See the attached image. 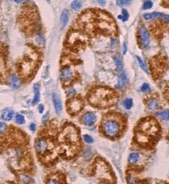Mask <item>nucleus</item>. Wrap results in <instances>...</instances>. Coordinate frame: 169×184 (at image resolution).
Instances as JSON below:
<instances>
[{
  "mask_svg": "<svg viewBox=\"0 0 169 184\" xmlns=\"http://www.w3.org/2000/svg\"><path fill=\"white\" fill-rule=\"evenodd\" d=\"M124 124L122 116L111 113L106 116L103 119L101 130L103 134L108 138L116 139L122 134Z\"/></svg>",
  "mask_w": 169,
  "mask_h": 184,
  "instance_id": "nucleus-2",
  "label": "nucleus"
},
{
  "mask_svg": "<svg viewBox=\"0 0 169 184\" xmlns=\"http://www.w3.org/2000/svg\"><path fill=\"white\" fill-rule=\"evenodd\" d=\"M141 91H142L143 92H148L150 91V88H149V85L148 84H146V83H144V84H143V85L141 86Z\"/></svg>",
  "mask_w": 169,
  "mask_h": 184,
  "instance_id": "nucleus-31",
  "label": "nucleus"
},
{
  "mask_svg": "<svg viewBox=\"0 0 169 184\" xmlns=\"http://www.w3.org/2000/svg\"><path fill=\"white\" fill-rule=\"evenodd\" d=\"M97 119V117L95 113H92V112H87L82 116L81 121L85 125L92 126L96 123Z\"/></svg>",
  "mask_w": 169,
  "mask_h": 184,
  "instance_id": "nucleus-9",
  "label": "nucleus"
},
{
  "mask_svg": "<svg viewBox=\"0 0 169 184\" xmlns=\"http://www.w3.org/2000/svg\"><path fill=\"white\" fill-rule=\"evenodd\" d=\"M153 3L152 1H146L144 3V9H149L152 7Z\"/></svg>",
  "mask_w": 169,
  "mask_h": 184,
  "instance_id": "nucleus-30",
  "label": "nucleus"
},
{
  "mask_svg": "<svg viewBox=\"0 0 169 184\" xmlns=\"http://www.w3.org/2000/svg\"><path fill=\"white\" fill-rule=\"evenodd\" d=\"M139 158H140V155L138 154V153H131V154L129 156V157H128V162L131 164H135V163L138 162Z\"/></svg>",
  "mask_w": 169,
  "mask_h": 184,
  "instance_id": "nucleus-20",
  "label": "nucleus"
},
{
  "mask_svg": "<svg viewBox=\"0 0 169 184\" xmlns=\"http://www.w3.org/2000/svg\"><path fill=\"white\" fill-rule=\"evenodd\" d=\"M14 117V112L10 109H6L2 112L1 118L4 121H10Z\"/></svg>",
  "mask_w": 169,
  "mask_h": 184,
  "instance_id": "nucleus-13",
  "label": "nucleus"
},
{
  "mask_svg": "<svg viewBox=\"0 0 169 184\" xmlns=\"http://www.w3.org/2000/svg\"><path fill=\"white\" fill-rule=\"evenodd\" d=\"M46 184H63L62 182H61V180L60 179L58 178H54V177H53V178H50L48 179L47 180V182H46Z\"/></svg>",
  "mask_w": 169,
  "mask_h": 184,
  "instance_id": "nucleus-27",
  "label": "nucleus"
},
{
  "mask_svg": "<svg viewBox=\"0 0 169 184\" xmlns=\"http://www.w3.org/2000/svg\"><path fill=\"white\" fill-rule=\"evenodd\" d=\"M139 39L141 46L143 48L148 47L149 45V32L144 27H141L139 30Z\"/></svg>",
  "mask_w": 169,
  "mask_h": 184,
  "instance_id": "nucleus-10",
  "label": "nucleus"
},
{
  "mask_svg": "<svg viewBox=\"0 0 169 184\" xmlns=\"http://www.w3.org/2000/svg\"><path fill=\"white\" fill-rule=\"evenodd\" d=\"M157 117L163 121H169V112L168 110H161L157 113Z\"/></svg>",
  "mask_w": 169,
  "mask_h": 184,
  "instance_id": "nucleus-18",
  "label": "nucleus"
},
{
  "mask_svg": "<svg viewBox=\"0 0 169 184\" xmlns=\"http://www.w3.org/2000/svg\"><path fill=\"white\" fill-rule=\"evenodd\" d=\"M159 131V124L155 119L145 118L138 124V132L136 136L138 141L140 143H149L151 137L156 135Z\"/></svg>",
  "mask_w": 169,
  "mask_h": 184,
  "instance_id": "nucleus-3",
  "label": "nucleus"
},
{
  "mask_svg": "<svg viewBox=\"0 0 169 184\" xmlns=\"http://www.w3.org/2000/svg\"><path fill=\"white\" fill-rule=\"evenodd\" d=\"M9 84H10L11 87L14 89L17 88L20 86V80H19L18 78H17V76H15V75H12V76L9 77Z\"/></svg>",
  "mask_w": 169,
  "mask_h": 184,
  "instance_id": "nucleus-15",
  "label": "nucleus"
},
{
  "mask_svg": "<svg viewBox=\"0 0 169 184\" xmlns=\"http://www.w3.org/2000/svg\"><path fill=\"white\" fill-rule=\"evenodd\" d=\"M130 1H117L116 2H117V4L119 5H125V4H127V3L128 2H129Z\"/></svg>",
  "mask_w": 169,
  "mask_h": 184,
  "instance_id": "nucleus-34",
  "label": "nucleus"
},
{
  "mask_svg": "<svg viewBox=\"0 0 169 184\" xmlns=\"http://www.w3.org/2000/svg\"><path fill=\"white\" fill-rule=\"evenodd\" d=\"M114 60H115V63H116V65L117 68L119 69V70L120 69H122V60H121L119 56L116 55L115 57H114Z\"/></svg>",
  "mask_w": 169,
  "mask_h": 184,
  "instance_id": "nucleus-28",
  "label": "nucleus"
},
{
  "mask_svg": "<svg viewBox=\"0 0 169 184\" xmlns=\"http://www.w3.org/2000/svg\"><path fill=\"white\" fill-rule=\"evenodd\" d=\"M36 124H33V123H32V124L30 125V130L33 131V132H34V131L36 130Z\"/></svg>",
  "mask_w": 169,
  "mask_h": 184,
  "instance_id": "nucleus-35",
  "label": "nucleus"
},
{
  "mask_svg": "<svg viewBox=\"0 0 169 184\" xmlns=\"http://www.w3.org/2000/svg\"><path fill=\"white\" fill-rule=\"evenodd\" d=\"M88 100L90 103L94 106L106 108L116 102V93L107 88H96L90 92Z\"/></svg>",
  "mask_w": 169,
  "mask_h": 184,
  "instance_id": "nucleus-1",
  "label": "nucleus"
},
{
  "mask_svg": "<svg viewBox=\"0 0 169 184\" xmlns=\"http://www.w3.org/2000/svg\"><path fill=\"white\" fill-rule=\"evenodd\" d=\"M39 113H42L43 110H44V106H43V105H40L39 106Z\"/></svg>",
  "mask_w": 169,
  "mask_h": 184,
  "instance_id": "nucleus-36",
  "label": "nucleus"
},
{
  "mask_svg": "<svg viewBox=\"0 0 169 184\" xmlns=\"http://www.w3.org/2000/svg\"><path fill=\"white\" fill-rule=\"evenodd\" d=\"M69 20V12L67 10H64L61 16V29H64L67 26Z\"/></svg>",
  "mask_w": 169,
  "mask_h": 184,
  "instance_id": "nucleus-14",
  "label": "nucleus"
},
{
  "mask_svg": "<svg viewBox=\"0 0 169 184\" xmlns=\"http://www.w3.org/2000/svg\"><path fill=\"white\" fill-rule=\"evenodd\" d=\"M128 17H129V15H128V12H127L125 9H123L122 10V15H119V19H120V20H122V21H126L128 19Z\"/></svg>",
  "mask_w": 169,
  "mask_h": 184,
  "instance_id": "nucleus-26",
  "label": "nucleus"
},
{
  "mask_svg": "<svg viewBox=\"0 0 169 184\" xmlns=\"http://www.w3.org/2000/svg\"><path fill=\"white\" fill-rule=\"evenodd\" d=\"M146 106L149 111H156L159 108V102L155 97H149L146 101Z\"/></svg>",
  "mask_w": 169,
  "mask_h": 184,
  "instance_id": "nucleus-11",
  "label": "nucleus"
},
{
  "mask_svg": "<svg viewBox=\"0 0 169 184\" xmlns=\"http://www.w3.org/2000/svg\"><path fill=\"white\" fill-rule=\"evenodd\" d=\"M123 49H124L123 53H124V54H125V53H126V52H127V46H126V44H125V43H124Z\"/></svg>",
  "mask_w": 169,
  "mask_h": 184,
  "instance_id": "nucleus-37",
  "label": "nucleus"
},
{
  "mask_svg": "<svg viewBox=\"0 0 169 184\" xmlns=\"http://www.w3.org/2000/svg\"><path fill=\"white\" fill-rule=\"evenodd\" d=\"M127 184H141L140 179L133 174H128L126 178Z\"/></svg>",
  "mask_w": 169,
  "mask_h": 184,
  "instance_id": "nucleus-16",
  "label": "nucleus"
},
{
  "mask_svg": "<svg viewBox=\"0 0 169 184\" xmlns=\"http://www.w3.org/2000/svg\"><path fill=\"white\" fill-rule=\"evenodd\" d=\"M83 107V101L81 98L74 97L67 102V111L70 114L75 115L79 113Z\"/></svg>",
  "mask_w": 169,
  "mask_h": 184,
  "instance_id": "nucleus-7",
  "label": "nucleus"
},
{
  "mask_svg": "<svg viewBox=\"0 0 169 184\" xmlns=\"http://www.w3.org/2000/svg\"><path fill=\"white\" fill-rule=\"evenodd\" d=\"M35 149L37 154L42 157H46L51 152V143L47 138L39 137L35 142Z\"/></svg>",
  "mask_w": 169,
  "mask_h": 184,
  "instance_id": "nucleus-6",
  "label": "nucleus"
},
{
  "mask_svg": "<svg viewBox=\"0 0 169 184\" xmlns=\"http://www.w3.org/2000/svg\"><path fill=\"white\" fill-rule=\"evenodd\" d=\"M159 18L163 19L165 21L169 22V15H168V14H165L161 13L160 14V17H159Z\"/></svg>",
  "mask_w": 169,
  "mask_h": 184,
  "instance_id": "nucleus-33",
  "label": "nucleus"
},
{
  "mask_svg": "<svg viewBox=\"0 0 169 184\" xmlns=\"http://www.w3.org/2000/svg\"><path fill=\"white\" fill-rule=\"evenodd\" d=\"M15 121L18 124H23L25 123V118L23 115L17 114L15 116Z\"/></svg>",
  "mask_w": 169,
  "mask_h": 184,
  "instance_id": "nucleus-23",
  "label": "nucleus"
},
{
  "mask_svg": "<svg viewBox=\"0 0 169 184\" xmlns=\"http://www.w3.org/2000/svg\"><path fill=\"white\" fill-rule=\"evenodd\" d=\"M40 99V92H39V85H34V97L33 100V104H36L39 103Z\"/></svg>",
  "mask_w": 169,
  "mask_h": 184,
  "instance_id": "nucleus-17",
  "label": "nucleus"
},
{
  "mask_svg": "<svg viewBox=\"0 0 169 184\" xmlns=\"http://www.w3.org/2000/svg\"><path fill=\"white\" fill-rule=\"evenodd\" d=\"M127 82V77L125 76V73H122V75L119 76L118 79V84L116 85V87H118L119 88H121L123 86H125V85Z\"/></svg>",
  "mask_w": 169,
  "mask_h": 184,
  "instance_id": "nucleus-19",
  "label": "nucleus"
},
{
  "mask_svg": "<svg viewBox=\"0 0 169 184\" xmlns=\"http://www.w3.org/2000/svg\"><path fill=\"white\" fill-rule=\"evenodd\" d=\"M62 146L65 147L71 146L75 149L79 143V137L76 129L72 125H67L63 129L60 134Z\"/></svg>",
  "mask_w": 169,
  "mask_h": 184,
  "instance_id": "nucleus-5",
  "label": "nucleus"
},
{
  "mask_svg": "<svg viewBox=\"0 0 169 184\" xmlns=\"http://www.w3.org/2000/svg\"><path fill=\"white\" fill-rule=\"evenodd\" d=\"M136 57H137V60H138V63H139V65H140V67H141V68L144 70L145 73H148L147 68H146V64H145L144 60H143L142 59H141V57H140L139 56H136Z\"/></svg>",
  "mask_w": 169,
  "mask_h": 184,
  "instance_id": "nucleus-24",
  "label": "nucleus"
},
{
  "mask_svg": "<svg viewBox=\"0 0 169 184\" xmlns=\"http://www.w3.org/2000/svg\"><path fill=\"white\" fill-rule=\"evenodd\" d=\"M123 106L126 110H131L133 106V100L131 98H127L123 102Z\"/></svg>",
  "mask_w": 169,
  "mask_h": 184,
  "instance_id": "nucleus-22",
  "label": "nucleus"
},
{
  "mask_svg": "<svg viewBox=\"0 0 169 184\" xmlns=\"http://www.w3.org/2000/svg\"><path fill=\"white\" fill-rule=\"evenodd\" d=\"M101 184H113V183H110V182H109V181H103Z\"/></svg>",
  "mask_w": 169,
  "mask_h": 184,
  "instance_id": "nucleus-38",
  "label": "nucleus"
},
{
  "mask_svg": "<svg viewBox=\"0 0 169 184\" xmlns=\"http://www.w3.org/2000/svg\"><path fill=\"white\" fill-rule=\"evenodd\" d=\"M75 76V72L70 67H64L61 70L60 79L64 84H69L72 81Z\"/></svg>",
  "mask_w": 169,
  "mask_h": 184,
  "instance_id": "nucleus-8",
  "label": "nucleus"
},
{
  "mask_svg": "<svg viewBox=\"0 0 169 184\" xmlns=\"http://www.w3.org/2000/svg\"><path fill=\"white\" fill-rule=\"evenodd\" d=\"M52 100L56 113H57V114L59 115L62 111V103L61 101L60 97L56 94H54L52 96Z\"/></svg>",
  "mask_w": 169,
  "mask_h": 184,
  "instance_id": "nucleus-12",
  "label": "nucleus"
},
{
  "mask_svg": "<svg viewBox=\"0 0 169 184\" xmlns=\"http://www.w3.org/2000/svg\"><path fill=\"white\" fill-rule=\"evenodd\" d=\"M83 139H84L85 142H86L87 143H92L94 142V139H93L92 137H91L88 134H85L83 136Z\"/></svg>",
  "mask_w": 169,
  "mask_h": 184,
  "instance_id": "nucleus-29",
  "label": "nucleus"
},
{
  "mask_svg": "<svg viewBox=\"0 0 169 184\" xmlns=\"http://www.w3.org/2000/svg\"><path fill=\"white\" fill-rule=\"evenodd\" d=\"M20 179L22 181V183H24V184H31L33 183V179H32L31 177H29V176L25 175V174H22V175H20Z\"/></svg>",
  "mask_w": 169,
  "mask_h": 184,
  "instance_id": "nucleus-21",
  "label": "nucleus"
},
{
  "mask_svg": "<svg viewBox=\"0 0 169 184\" xmlns=\"http://www.w3.org/2000/svg\"><path fill=\"white\" fill-rule=\"evenodd\" d=\"M37 60L36 56L28 54L17 63V73L21 79H28L33 76L37 68Z\"/></svg>",
  "mask_w": 169,
  "mask_h": 184,
  "instance_id": "nucleus-4",
  "label": "nucleus"
},
{
  "mask_svg": "<svg viewBox=\"0 0 169 184\" xmlns=\"http://www.w3.org/2000/svg\"><path fill=\"white\" fill-rule=\"evenodd\" d=\"M82 5H83L82 2L79 1H73L70 5V6H71V8L73 10H79V9H81Z\"/></svg>",
  "mask_w": 169,
  "mask_h": 184,
  "instance_id": "nucleus-25",
  "label": "nucleus"
},
{
  "mask_svg": "<svg viewBox=\"0 0 169 184\" xmlns=\"http://www.w3.org/2000/svg\"><path fill=\"white\" fill-rule=\"evenodd\" d=\"M6 128H7L6 124H5L4 122H1V121H0V134L4 132L5 131H6Z\"/></svg>",
  "mask_w": 169,
  "mask_h": 184,
  "instance_id": "nucleus-32",
  "label": "nucleus"
}]
</instances>
